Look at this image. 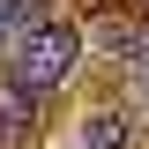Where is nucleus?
I'll list each match as a JSON object with an SVG mask.
<instances>
[{
	"label": "nucleus",
	"mask_w": 149,
	"mask_h": 149,
	"mask_svg": "<svg viewBox=\"0 0 149 149\" xmlns=\"http://www.w3.org/2000/svg\"><path fill=\"white\" fill-rule=\"evenodd\" d=\"M37 22H45V0H0V45L22 37V30H37Z\"/></svg>",
	"instance_id": "20e7f679"
},
{
	"label": "nucleus",
	"mask_w": 149,
	"mask_h": 149,
	"mask_svg": "<svg viewBox=\"0 0 149 149\" xmlns=\"http://www.w3.org/2000/svg\"><path fill=\"white\" fill-rule=\"evenodd\" d=\"M37 119V90H22L15 74H0V142H22Z\"/></svg>",
	"instance_id": "f03ea898"
},
{
	"label": "nucleus",
	"mask_w": 149,
	"mask_h": 149,
	"mask_svg": "<svg viewBox=\"0 0 149 149\" xmlns=\"http://www.w3.org/2000/svg\"><path fill=\"white\" fill-rule=\"evenodd\" d=\"M82 149H134V134H127L119 112H90L82 119Z\"/></svg>",
	"instance_id": "7ed1b4c3"
},
{
	"label": "nucleus",
	"mask_w": 149,
	"mask_h": 149,
	"mask_svg": "<svg viewBox=\"0 0 149 149\" xmlns=\"http://www.w3.org/2000/svg\"><path fill=\"white\" fill-rule=\"evenodd\" d=\"M74 52H82V37H74V22H37V30L15 37V82L22 90H60L74 74Z\"/></svg>",
	"instance_id": "f257e3e1"
}]
</instances>
